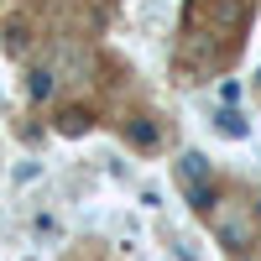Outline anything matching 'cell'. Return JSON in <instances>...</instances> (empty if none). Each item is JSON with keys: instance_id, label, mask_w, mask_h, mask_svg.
<instances>
[{"instance_id": "1", "label": "cell", "mask_w": 261, "mask_h": 261, "mask_svg": "<svg viewBox=\"0 0 261 261\" xmlns=\"http://www.w3.org/2000/svg\"><path fill=\"white\" fill-rule=\"evenodd\" d=\"M178 172H183V183H209V157H204V151H183Z\"/></svg>"}, {"instance_id": "2", "label": "cell", "mask_w": 261, "mask_h": 261, "mask_svg": "<svg viewBox=\"0 0 261 261\" xmlns=\"http://www.w3.org/2000/svg\"><path fill=\"white\" fill-rule=\"evenodd\" d=\"M214 130H220V136H235V141H241L251 125H246V115H241V110H220V115H214Z\"/></svg>"}, {"instance_id": "3", "label": "cell", "mask_w": 261, "mask_h": 261, "mask_svg": "<svg viewBox=\"0 0 261 261\" xmlns=\"http://www.w3.org/2000/svg\"><path fill=\"white\" fill-rule=\"evenodd\" d=\"M125 136H130V146H157V141H162L151 120H130V125H125Z\"/></svg>"}, {"instance_id": "4", "label": "cell", "mask_w": 261, "mask_h": 261, "mask_svg": "<svg viewBox=\"0 0 261 261\" xmlns=\"http://www.w3.org/2000/svg\"><path fill=\"white\" fill-rule=\"evenodd\" d=\"M58 130H63V136H84V130H89V110H63Z\"/></svg>"}, {"instance_id": "5", "label": "cell", "mask_w": 261, "mask_h": 261, "mask_svg": "<svg viewBox=\"0 0 261 261\" xmlns=\"http://www.w3.org/2000/svg\"><path fill=\"white\" fill-rule=\"evenodd\" d=\"M214 199H220L214 183H188V204H193V209H214Z\"/></svg>"}, {"instance_id": "6", "label": "cell", "mask_w": 261, "mask_h": 261, "mask_svg": "<svg viewBox=\"0 0 261 261\" xmlns=\"http://www.w3.org/2000/svg\"><path fill=\"white\" fill-rule=\"evenodd\" d=\"M27 94H32V99H47V94H53V73H47V68L27 73Z\"/></svg>"}, {"instance_id": "7", "label": "cell", "mask_w": 261, "mask_h": 261, "mask_svg": "<svg viewBox=\"0 0 261 261\" xmlns=\"http://www.w3.org/2000/svg\"><path fill=\"white\" fill-rule=\"evenodd\" d=\"M256 209H261V199H256Z\"/></svg>"}]
</instances>
